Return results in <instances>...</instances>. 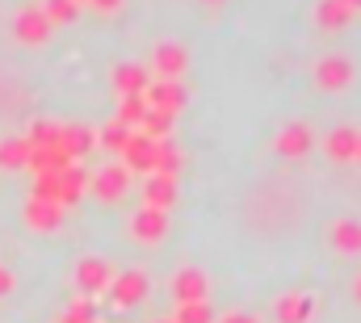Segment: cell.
Returning a JSON list of instances; mask_svg holds the SVG:
<instances>
[{"instance_id": "cell-23", "label": "cell", "mask_w": 361, "mask_h": 323, "mask_svg": "<svg viewBox=\"0 0 361 323\" xmlns=\"http://www.w3.org/2000/svg\"><path fill=\"white\" fill-rule=\"evenodd\" d=\"M177 323H214V311H210L206 298H197V303H180Z\"/></svg>"}, {"instance_id": "cell-29", "label": "cell", "mask_w": 361, "mask_h": 323, "mask_svg": "<svg viewBox=\"0 0 361 323\" xmlns=\"http://www.w3.org/2000/svg\"><path fill=\"white\" fill-rule=\"evenodd\" d=\"M8 290H13V277H8V273H4V269H0V298H4V294H8Z\"/></svg>"}, {"instance_id": "cell-1", "label": "cell", "mask_w": 361, "mask_h": 323, "mask_svg": "<svg viewBox=\"0 0 361 323\" xmlns=\"http://www.w3.org/2000/svg\"><path fill=\"white\" fill-rule=\"evenodd\" d=\"M357 76V68H353V59L349 55H324L319 63H315V84L324 88V92H345L349 84Z\"/></svg>"}, {"instance_id": "cell-11", "label": "cell", "mask_w": 361, "mask_h": 323, "mask_svg": "<svg viewBox=\"0 0 361 323\" xmlns=\"http://www.w3.org/2000/svg\"><path fill=\"white\" fill-rule=\"evenodd\" d=\"M206 294H210V281H206L202 269H180L177 277H173V298L177 303H197Z\"/></svg>"}, {"instance_id": "cell-21", "label": "cell", "mask_w": 361, "mask_h": 323, "mask_svg": "<svg viewBox=\"0 0 361 323\" xmlns=\"http://www.w3.org/2000/svg\"><path fill=\"white\" fill-rule=\"evenodd\" d=\"M177 168H180V152L169 143V139H160V143H156V152H152V172L177 176Z\"/></svg>"}, {"instance_id": "cell-9", "label": "cell", "mask_w": 361, "mask_h": 323, "mask_svg": "<svg viewBox=\"0 0 361 323\" xmlns=\"http://www.w3.org/2000/svg\"><path fill=\"white\" fill-rule=\"evenodd\" d=\"M152 59H156V72H160V80H177L180 72L189 68V51H185L180 42H160Z\"/></svg>"}, {"instance_id": "cell-33", "label": "cell", "mask_w": 361, "mask_h": 323, "mask_svg": "<svg viewBox=\"0 0 361 323\" xmlns=\"http://www.w3.org/2000/svg\"><path fill=\"white\" fill-rule=\"evenodd\" d=\"M357 164H361V143H357Z\"/></svg>"}, {"instance_id": "cell-22", "label": "cell", "mask_w": 361, "mask_h": 323, "mask_svg": "<svg viewBox=\"0 0 361 323\" xmlns=\"http://www.w3.org/2000/svg\"><path fill=\"white\" fill-rule=\"evenodd\" d=\"M143 118H147V97H122L118 122H122V126H139Z\"/></svg>"}, {"instance_id": "cell-34", "label": "cell", "mask_w": 361, "mask_h": 323, "mask_svg": "<svg viewBox=\"0 0 361 323\" xmlns=\"http://www.w3.org/2000/svg\"><path fill=\"white\" fill-rule=\"evenodd\" d=\"M160 323H177V319H160Z\"/></svg>"}, {"instance_id": "cell-12", "label": "cell", "mask_w": 361, "mask_h": 323, "mask_svg": "<svg viewBox=\"0 0 361 323\" xmlns=\"http://www.w3.org/2000/svg\"><path fill=\"white\" fill-rule=\"evenodd\" d=\"M357 143H361V130H353V126H341V130H332L328 139H324V152H328V160H357Z\"/></svg>"}, {"instance_id": "cell-3", "label": "cell", "mask_w": 361, "mask_h": 323, "mask_svg": "<svg viewBox=\"0 0 361 323\" xmlns=\"http://www.w3.org/2000/svg\"><path fill=\"white\" fill-rule=\"evenodd\" d=\"M105 294H109L118 307H135V303L147 298V277H143L139 269H130V273H114V281H109Z\"/></svg>"}, {"instance_id": "cell-28", "label": "cell", "mask_w": 361, "mask_h": 323, "mask_svg": "<svg viewBox=\"0 0 361 323\" xmlns=\"http://www.w3.org/2000/svg\"><path fill=\"white\" fill-rule=\"evenodd\" d=\"M336 4H341V8H349L353 17H361V0H336Z\"/></svg>"}, {"instance_id": "cell-31", "label": "cell", "mask_w": 361, "mask_h": 323, "mask_svg": "<svg viewBox=\"0 0 361 323\" xmlns=\"http://www.w3.org/2000/svg\"><path fill=\"white\" fill-rule=\"evenodd\" d=\"M92 4H97V8H105V13H109V8H118V4H122V0H92Z\"/></svg>"}, {"instance_id": "cell-4", "label": "cell", "mask_w": 361, "mask_h": 323, "mask_svg": "<svg viewBox=\"0 0 361 323\" xmlns=\"http://www.w3.org/2000/svg\"><path fill=\"white\" fill-rule=\"evenodd\" d=\"M126 185H130V168H126V164H105V168H97V176L89 181V189L97 197H105V202L122 197Z\"/></svg>"}, {"instance_id": "cell-20", "label": "cell", "mask_w": 361, "mask_h": 323, "mask_svg": "<svg viewBox=\"0 0 361 323\" xmlns=\"http://www.w3.org/2000/svg\"><path fill=\"white\" fill-rule=\"evenodd\" d=\"M173 122H177V114H164V109H152V105H147V118H143L139 126H143V135H147V139H156V143H160V139H169Z\"/></svg>"}, {"instance_id": "cell-17", "label": "cell", "mask_w": 361, "mask_h": 323, "mask_svg": "<svg viewBox=\"0 0 361 323\" xmlns=\"http://www.w3.org/2000/svg\"><path fill=\"white\" fill-rule=\"evenodd\" d=\"M59 147H63L68 160H80L92 147V130L89 126H59Z\"/></svg>"}, {"instance_id": "cell-7", "label": "cell", "mask_w": 361, "mask_h": 323, "mask_svg": "<svg viewBox=\"0 0 361 323\" xmlns=\"http://www.w3.org/2000/svg\"><path fill=\"white\" fill-rule=\"evenodd\" d=\"M143 97H147V105H152V109H164V114H180V109H185V101H189V97H185V88H180L177 80L147 84V92H143Z\"/></svg>"}, {"instance_id": "cell-15", "label": "cell", "mask_w": 361, "mask_h": 323, "mask_svg": "<svg viewBox=\"0 0 361 323\" xmlns=\"http://www.w3.org/2000/svg\"><path fill=\"white\" fill-rule=\"evenodd\" d=\"M328 240H332L336 252H345V256H361V223L357 219H336L332 231H328Z\"/></svg>"}, {"instance_id": "cell-25", "label": "cell", "mask_w": 361, "mask_h": 323, "mask_svg": "<svg viewBox=\"0 0 361 323\" xmlns=\"http://www.w3.org/2000/svg\"><path fill=\"white\" fill-rule=\"evenodd\" d=\"M126 139H130V126H122V122H109V126L101 130V143H105L109 152H118V156H122V147H126Z\"/></svg>"}, {"instance_id": "cell-32", "label": "cell", "mask_w": 361, "mask_h": 323, "mask_svg": "<svg viewBox=\"0 0 361 323\" xmlns=\"http://www.w3.org/2000/svg\"><path fill=\"white\" fill-rule=\"evenodd\" d=\"M353 290H357V298H361V277H357V281H353Z\"/></svg>"}, {"instance_id": "cell-19", "label": "cell", "mask_w": 361, "mask_h": 323, "mask_svg": "<svg viewBox=\"0 0 361 323\" xmlns=\"http://www.w3.org/2000/svg\"><path fill=\"white\" fill-rule=\"evenodd\" d=\"M357 17L349 13V8H341L336 0H319V8H315V25L319 30H345V25H353Z\"/></svg>"}, {"instance_id": "cell-27", "label": "cell", "mask_w": 361, "mask_h": 323, "mask_svg": "<svg viewBox=\"0 0 361 323\" xmlns=\"http://www.w3.org/2000/svg\"><path fill=\"white\" fill-rule=\"evenodd\" d=\"M47 17H51V25L55 21H72L76 17V0H51L47 4Z\"/></svg>"}, {"instance_id": "cell-6", "label": "cell", "mask_w": 361, "mask_h": 323, "mask_svg": "<svg viewBox=\"0 0 361 323\" xmlns=\"http://www.w3.org/2000/svg\"><path fill=\"white\" fill-rule=\"evenodd\" d=\"M311 147H315V135H311L307 122H294L277 135V156H286V160H302Z\"/></svg>"}, {"instance_id": "cell-24", "label": "cell", "mask_w": 361, "mask_h": 323, "mask_svg": "<svg viewBox=\"0 0 361 323\" xmlns=\"http://www.w3.org/2000/svg\"><path fill=\"white\" fill-rule=\"evenodd\" d=\"M30 143L25 139H17V143H0V164L4 168H17V164H30Z\"/></svg>"}, {"instance_id": "cell-18", "label": "cell", "mask_w": 361, "mask_h": 323, "mask_svg": "<svg viewBox=\"0 0 361 323\" xmlns=\"http://www.w3.org/2000/svg\"><path fill=\"white\" fill-rule=\"evenodd\" d=\"M114 88H118L122 97H143V92H147V72L135 68V63H122V68L114 72Z\"/></svg>"}, {"instance_id": "cell-30", "label": "cell", "mask_w": 361, "mask_h": 323, "mask_svg": "<svg viewBox=\"0 0 361 323\" xmlns=\"http://www.w3.org/2000/svg\"><path fill=\"white\" fill-rule=\"evenodd\" d=\"M223 323H257V319H252V315H244V311H235V315H227Z\"/></svg>"}, {"instance_id": "cell-10", "label": "cell", "mask_w": 361, "mask_h": 323, "mask_svg": "<svg viewBox=\"0 0 361 323\" xmlns=\"http://www.w3.org/2000/svg\"><path fill=\"white\" fill-rule=\"evenodd\" d=\"M311 315H315V294L307 290H294L277 303V323H311Z\"/></svg>"}, {"instance_id": "cell-35", "label": "cell", "mask_w": 361, "mask_h": 323, "mask_svg": "<svg viewBox=\"0 0 361 323\" xmlns=\"http://www.w3.org/2000/svg\"><path fill=\"white\" fill-rule=\"evenodd\" d=\"M210 4H223V0H210Z\"/></svg>"}, {"instance_id": "cell-13", "label": "cell", "mask_w": 361, "mask_h": 323, "mask_svg": "<svg viewBox=\"0 0 361 323\" xmlns=\"http://www.w3.org/2000/svg\"><path fill=\"white\" fill-rule=\"evenodd\" d=\"M143 202L156 206V210H169L177 202V176H164V172H152L147 185H143Z\"/></svg>"}, {"instance_id": "cell-16", "label": "cell", "mask_w": 361, "mask_h": 323, "mask_svg": "<svg viewBox=\"0 0 361 323\" xmlns=\"http://www.w3.org/2000/svg\"><path fill=\"white\" fill-rule=\"evenodd\" d=\"M47 34H51V17H47V13L30 8V13L17 17V38H21V42H47Z\"/></svg>"}, {"instance_id": "cell-2", "label": "cell", "mask_w": 361, "mask_h": 323, "mask_svg": "<svg viewBox=\"0 0 361 323\" xmlns=\"http://www.w3.org/2000/svg\"><path fill=\"white\" fill-rule=\"evenodd\" d=\"M109 281H114V269H109L105 260L85 256V260L76 264V286H80V294H85V298H92V294H105V290H109Z\"/></svg>"}, {"instance_id": "cell-5", "label": "cell", "mask_w": 361, "mask_h": 323, "mask_svg": "<svg viewBox=\"0 0 361 323\" xmlns=\"http://www.w3.org/2000/svg\"><path fill=\"white\" fill-rule=\"evenodd\" d=\"M130 236L143 243H160L169 236V210H156V206H143L135 219H130Z\"/></svg>"}, {"instance_id": "cell-26", "label": "cell", "mask_w": 361, "mask_h": 323, "mask_svg": "<svg viewBox=\"0 0 361 323\" xmlns=\"http://www.w3.org/2000/svg\"><path fill=\"white\" fill-rule=\"evenodd\" d=\"M59 323H92V303L89 298H80V303H72L63 315H59Z\"/></svg>"}, {"instance_id": "cell-14", "label": "cell", "mask_w": 361, "mask_h": 323, "mask_svg": "<svg viewBox=\"0 0 361 323\" xmlns=\"http://www.w3.org/2000/svg\"><path fill=\"white\" fill-rule=\"evenodd\" d=\"M25 223H30L34 231H55V227L63 223V206H59V202H47V197H34V202L25 206Z\"/></svg>"}, {"instance_id": "cell-8", "label": "cell", "mask_w": 361, "mask_h": 323, "mask_svg": "<svg viewBox=\"0 0 361 323\" xmlns=\"http://www.w3.org/2000/svg\"><path fill=\"white\" fill-rule=\"evenodd\" d=\"M152 152H156V139H147L143 130H130V139L122 147V164L130 172H152Z\"/></svg>"}]
</instances>
